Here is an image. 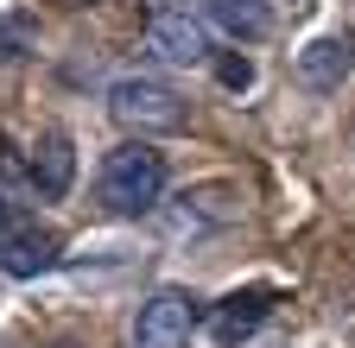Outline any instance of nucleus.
<instances>
[{"label":"nucleus","mask_w":355,"mask_h":348,"mask_svg":"<svg viewBox=\"0 0 355 348\" xmlns=\"http://www.w3.org/2000/svg\"><path fill=\"white\" fill-rule=\"evenodd\" d=\"M266 291H235V297H222L216 304V317H209V336L222 342V348H235V342H248L260 323H266Z\"/></svg>","instance_id":"nucleus-7"},{"label":"nucleus","mask_w":355,"mask_h":348,"mask_svg":"<svg viewBox=\"0 0 355 348\" xmlns=\"http://www.w3.org/2000/svg\"><path fill=\"white\" fill-rule=\"evenodd\" d=\"M19 222V209H7V203H0V241H7V228Z\"/></svg>","instance_id":"nucleus-11"},{"label":"nucleus","mask_w":355,"mask_h":348,"mask_svg":"<svg viewBox=\"0 0 355 348\" xmlns=\"http://www.w3.org/2000/svg\"><path fill=\"white\" fill-rule=\"evenodd\" d=\"M70 178H76V152H70V134H38V146H32V184H38V196H64L70 190Z\"/></svg>","instance_id":"nucleus-8"},{"label":"nucleus","mask_w":355,"mask_h":348,"mask_svg":"<svg viewBox=\"0 0 355 348\" xmlns=\"http://www.w3.org/2000/svg\"><path fill=\"white\" fill-rule=\"evenodd\" d=\"M209 19L229 38H248V45L273 32V7H266V0H209Z\"/></svg>","instance_id":"nucleus-9"},{"label":"nucleus","mask_w":355,"mask_h":348,"mask_svg":"<svg viewBox=\"0 0 355 348\" xmlns=\"http://www.w3.org/2000/svg\"><path fill=\"white\" fill-rule=\"evenodd\" d=\"M0 348H7V336H0Z\"/></svg>","instance_id":"nucleus-13"},{"label":"nucleus","mask_w":355,"mask_h":348,"mask_svg":"<svg viewBox=\"0 0 355 348\" xmlns=\"http://www.w3.org/2000/svg\"><path fill=\"white\" fill-rule=\"evenodd\" d=\"M159 196H165V158L146 140H127V146H114L102 158V171H96V203L108 215H146Z\"/></svg>","instance_id":"nucleus-1"},{"label":"nucleus","mask_w":355,"mask_h":348,"mask_svg":"<svg viewBox=\"0 0 355 348\" xmlns=\"http://www.w3.org/2000/svg\"><path fill=\"white\" fill-rule=\"evenodd\" d=\"M146 51L165 64H209V19H197L191 7H159L146 19Z\"/></svg>","instance_id":"nucleus-3"},{"label":"nucleus","mask_w":355,"mask_h":348,"mask_svg":"<svg viewBox=\"0 0 355 348\" xmlns=\"http://www.w3.org/2000/svg\"><path fill=\"white\" fill-rule=\"evenodd\" d=\"M191 297L184 291H153L133 317V348H191Z\"/></svg>","instance_id":"nucleus-4"},{"label":"nucleus","mask_w":355,"mask_h":348,"mask_svg":"<svg viewBox=\"0 0 355 348\" xmlns=\"http://www.w3.org/2000/svg\"><path fill=\"white\" fill-rule=\"evenodd\" d=\"M222 82H229V89H248V82H254V64H222Z\"/></svg>","instance_id":"nucleus-10"},{"label":"nucleus","mask_w":355,"mask_h":348,"mask_svg":"<svg viewBox=\"0 0 355 348\" xmlns=\"http://www.w3.org/2000/svg\"><path fill=\"white\" fill-rule=\"evenodd\" d=\"M108 114L121 127H133L140 140L146 134H178L184 127V95L153 82V76H121V82H108Z\"/></svg>","instance_id":"nucleus-2"},{"label":"nucleus","mask_w":355,"mask_h":348,"mask_svg":"<svg viewBox=\"0 0 355 348\" xmlns=\"http://www.w3.org/2000/svg\"><path fill=\"white\" fill-rule=\"evenodd\" d=\"M58 348H76V342H58Z\"/></svg>","instance_id":"nucleus-12"},{"label":"nucleus","mask_w":355,"mask_h":348,"mask_svg":"<svg viewBox=\"0 0 355 348\" xmlns=\"http://www.w3.org/2000/svg\"><path fill=\"white\" fill-rule=\"evenodd\" d=\"M51 266H58V235L19 215V222L7 228V241H0V273H7V279H38Z\"/></svg>","instance_id":"nucleus-5"},{"label":"nucleus","mask_w":355,"mask_h":348,"mask_svg":"<svg viewBox=\"0 0 355 348\" xmlns=\"http://www.w3.org/2000/svg\"><path fill=\"white\" fill-rule=\"evenodd\" d=\"M292 76L304 82V89H343V76H349V38H311V45L298 51Z\"/></svg>","instance_id":"nucleus-6"}]
</instances>
